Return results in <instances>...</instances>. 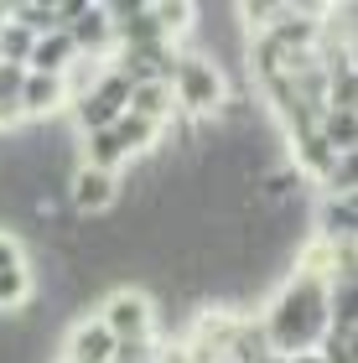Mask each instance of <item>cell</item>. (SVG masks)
Returning a JSON list of instances; mask_svg holds the SVG:
<instances>
[{
	"mask_svg": "<svg viewBox=\"0 0 358 363\" xmlns=\"http://www.w3.org/2000/svg\"><path fill=\"white\" fill-rule=\"evenodd\" d=\"M291 151H296V161H301V177H328L332 172V151L322 145V135H317V125H306V130H291Z\"/></svg>",
	"mask_w": 358,
	"mask_h": 363,
	"instance_id": "obj_13",
	"label": "cell"
},
{
	"mask_svg": "<svg viewBox=\"0 0 358 363\" xmlns=\"http://www.w3.org/2000/svg\"><path fill=\"white\" fill-rule=\"evenodd\" d=\"M286 363H322V358H317V353H291Z\"/></svg>",
	"mask_w": 358,
	"mask_h": 363,
	"instance_id": "obj_19",
	"label": "cell"
},
{
	"mask_svg": "<svg viewBox=\"0 0 358 363\" xmlns=\"http://www.w3.org/2000/svg\"><path fill=\"white\" fill-rule=\"evenodd\" d=\"M57 109H68V84H62V78H47V73H26L16 114H21V120H52Z\"/></svg>",
	"mask_w": 358,
	"mask_h": 363,
	"instance_id": "obj_8",
	"label": "cell"
},
{
	"mask_svg": "<svg viewBox=\"0 0 358 363\" xmlns=\"http://www.w3.org/2000/svg\"><path fill=\"white\" fill-rule=\"evenodd\" d=\"M68 37H73V47H78V57L89 62L94 52L115 47V21H109V11H104V6H94V0H89V11L68 26Z\"/></svg>",
	"mask_w": 358,
	"mask_h": 363,
	"instance_id": "obj_9",
	"label": "cell"
},
{
	"mask_svg": "<svg viewBox=\"0 0 358 363\" xmlns=\"http://www.w3.org/2000/svg\"><path fill=\"white\" fill-rule=\"evenodd\" d=\"M62 363H115V337L104 333L99 317H78L62 342Z\"/></svg>",
	"mask_w": 358,
	"mask_h": 363,
	"instance_id": "obj_6",
	"label": "cell"
},
{
	"mask_svg": "<svg viewBox=\"0 0 358 363\" xmlns=\"http://www.w3.org/2000/svg\"><path fill=\"white\" fill-rule=\"evenodd\" d=\"M312 353H317L322 363H358V353H353V337H343V333H328V337H322Z\"/></svg>",
	"mask_w": 358,
	"mask_h": 363,
	"instance_id": "obj_17",
	"label": "cell"
},
{
	"mask_svg": "<svg viewBox=\"0 0 358 363\" xmlns=\"http://www.w3.org/2000/svg\"><path fill=\"white\" fill-rule=\"evenodd\" d=\"M125 104H130V78L115 73V68H104L84 94H73V99H68V109H73V130H78V135L109 130V125H115L120 114H125Z\"/></svg>",
	"mask_w": 358,
	"mask_h": 363,
	"instance_id": "obj_4",
	"label": "cell"
},
{
	"mask_svg": "<svg viewBox=\"0 0 358 363\" xmlns=\"http://www.w3.org/2000/svg\"><path fill=\"white\" fill-rule=\"evenodd\" d=\"M16 265H26V250L11 228H0V270H16Z\"/></svg>",
	"mask_w": 358,
	"mask_h": 363,
	"instance_id": "obj_18",
	"label": "cell"
},
{
	"mask_svg": "<svg viewBox=\"0 0 358 363\" xmlns=\"http://www.w3.org/2000/svg\"><path fill=\"white\" fill-rule=\"evenodd\" d=\"M120 135V145H125V156H151L156 151V140H161V125H151V120H140V114H120L115 125H109Z\"/></svg>",
	"mask_w": 358,
	"mask_h": 363,
	"instance_id": "obj_15",
	"label": "cell"
},
{
	"mask_svg": "<svg viewBox=\"0 0 358 363\" xmlns=\"http://www.w3.org/2000/svg\"><path fill=\"white\" fill-rule=\"evenodd\" d=\"M167 89H172V104L192 114V120H218V109L229 104V78L203 52H177Z\"/></svg>",
	"mask_w": 358,
	"mask_h": 363,
	"instance_id": "obj_2",
	"label": "cell"
},
{
	"mask_svg": "<svg viewBox=\"0 0 358 363\" xmlns=\"http://www.w3.org/2000/svg\"><path fill=\"white\" fill-rule=\"evenodd\" d=\"M172 89L167 84H135L130 89V104L125 114H140V120H151V125H167V114H172Z\"/></svg>",
	"mask_w": 358,
	"mask_h": 363,
	"instance_id": "obj_14",
	"label": "cell"
},
{
	"mask_svg": "<svg viewBox=\"0 0 358 363\" xmlns=\"http://www.w3.org/2000/svg\"><path fill=\"white\" fill-rule=\"evenodd\" d=\"M78 47H73V37L68 31H47V37H37L31 42V57H26V73H47V78H73V68H78Z\"/></svg>",
	"mask_w": 358,
	"mask_h": 363,
	"instance_id": "obj_7",
	"label": "cell"
},
{
	"mask_svg": "<svg viewBox=\"0 0 358 363\" xmlns=\"http://www.w3.org/2000/svg\"><path fill=\"white\" fill-rule=\"evenodd\" d=\"M317 135L332 156H358V114L353 109H322L317 114Z\"/></svg>",
	"mask_w": 358,
	"mask_h": 363,
	"instance_id": "obj_10",
	"label": "cell"
},
{
	"mask_svg": "<svg viewBox=\"0 0 358 363\" xmlns=\"http://www.w3.org/2000/svg\"><path fill=\"white\" fill-rule=\"evenodd\" d=\"M270 353H312L322 337H328V280L312 270H291L286 286L270 296V311L259 322Z\"/></svg>",
	"mask_w": 358,
	"mask_h": 363,
	"instance_id": "obj_1",
	"label": "cell"
},
{
	"mask_svg": "<svg viewBox=\"0 0 358 363\" xmlns=\"http://www.w3.org/2000/svg\"><path fill=\"white\" fill-rule=\"evenodd\" d=\"M322 187H328V197H353L358 192V156H337L332 172L322 177Z\"/></svg>",
	"mask_w": 358,
	"mask_h": 363,
	"instance_id": "obj_16",
	"label": "cell"
},
{
	"mask_svg": "<svg viewBox=\"0 0 358 363\" xmlns=\"http://www.w3.org/2000/svg\"><path fill=\"white\" fill-rule=\"evenodd\" d=\"M99 322L115 342H156V301L140 286H109Z\"/></svg>",
	"mask_w": 358,
	"mask_h": 363,
	"instance_id": "obj_3",
	"label": "cell"
},
{
	"mask_svg": "<svg viewBox=\"0 0 358 363\" xmlns=\"http://www.w3.org/2000/svg\"><path fill=\"white\" fill-rule=\"evenodd\" d=\"M317 218H322V239L317 244H332V250L353 244V228H358V203L353 197H328Z\"/></svg>",
	"mask_w": 358,
	"mask_h": 363,
	"instance_id": "obj_11",
	"label": "cell"
},
{
	"mask_svg": "<svg viewBox=\"0 0 358 363\" xmlns=\"http://www.w3.org/2000/svg\"><path fill=\"white\" fill-rule=\"evenodd\" d=\"M31 301H37V270H31V259L26 265H16V270H0V317H21V311H31Z\"/></svg>",
	"mask_w": 358,
	"mask_h": 363,
	"instance_id": "obj_12",
	"label": "cell"
},
{
	"mask_svg": "<svg viewBox=\"0 0 358 363\" xmlns=\"http://www.w3.org/2000/svg\"><path fill=\"white\" fill-rule=\"evenodd\" d=\"M62 187H68V208L78 218H104V213L120 208V177L115 172H99V167H84V161H78Z\"/></svg>",
	"mask_w": 358,
	"mask_h": 363,
	"instance_id": "obj_5",
	"label": "cell"
}]
</instances>
